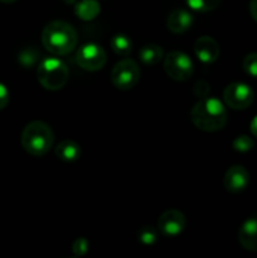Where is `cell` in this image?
I'll return each mask as SVG.
<instances>
[{
	"mask_svg": "<svg viewBox=\"0 0 257 258\" xmlns=\"http://www.w3.org/2000/svg\"><path fill=\"white\" fill-rule=\"evenodd\" d=\"M140 59L143 60L145 64L154 66L156 63H159L163 58V49H161L160 45L156 44H146L144 47H141L140 52Z\"/></svg>",
	"mask_w": 257,
	"mask_h": 258,
	"instance_id": "e0dca14e",
	"label": "cell"
},
{
	"mask_svg": "<svg viewBox=\"0 0 257 258\" xmlns=\"http://www.w3.org/2000/svg\"><path fill=\"white\" fill-rule=\"evenodd\" d=\"M238 242L247 251H257V217L243 222L238 231Z\"/></svg>",
	"mask_w": 257,
	"mask_h": 258,
	"instance_id": "7c38bea8",
	"label": "cell"
},
{
	"mask_svg": "<svg viewBox=\"0 0 257 258\" xmlns=\"http://www.w3.org/2000/svg\"><path fill=\"white\" fill-rule=\"evenodd\" d=\"M2 3H5V4H12V3L17 2V0H0Z\"/></svg>",
	"mask_w": 257,
	"mask_h": 258,
	"instance_id": "4316f807",
	"label": "cell"
},
{
	"mask_svg": "<svg viewBox=\"0 0 257 258\" xmlns=\"http://www.w3.org/2000/svg\"><path fill=\"white\" fill-rule=\"evenodd\" d=\"M111 49L121 57H127L133 50V42L125 34H115L110 40Z\"/></svg>",
	"mask_w": 257,
	"mask_h": 258,
	"instance_id": "2e32d148",
	"label": "cell"
},
{
	"mask_svg": "<svg viewBox=\"0 0 257 258\" xmlns=\"http://www.w3.org/2000/svg\"><path fill=\"white\" fill-rule=\"evenodd\" d=\"M70 71L66 63L58 58H45L38 64V82L49 91H58L68 82Z\"/></svg>",
	"mask_w": 257,
	"mask_h": 258,
	"instance_id": "277c9868",
	"label": "cell"
},
{
	"mask_svg": "<svg viewBox=\"0 0 257 258\" xmlns=\"http://www.w3.org/2000/svg\"><path fill=\"white\" fill-rule=\"evenodd\" d=\"M185 216L176 209H168L158 219L159 232L165 237H176L185 228Z\"/></svg>",
	"mask_w": 257,
	"mask_h": 258,
	"instance_id": "9c48e42d",
	"label": "cell"
},
{
	"mask_svg": "<svg viewBox=\"0 0 257 258\" xmlns=\"http://www.w3.org/2000/svg\"><path fill=\"white\" fill-rule=\"evenodd\" d=\"M140 78V68L135 60L123 58L115 64L111 71V81L118 90H130Z\"/></svg>",
	"mask_w": 257,
	"mask_h": 258,
	"instance_id": "5b68a950",
	"label": "cell"
},
{
	"mask_svg": "<svg viewBox=\"0 0 257 258\" xmlns=\"http://www.w3.org/2000/svg\"><path fill=\"white\" fill-rule=\"evenodd\" d=\"M191 24H193V15L186 12L185 9H174L169 14L168 20H166L168 29L175 34H181V33L186 32L188 29H190Z\"/></svg>",
	"mask_w": 257,
	"mask_h": 258,
	"instance_id": "4fadbf2b",
	"label": "cell"
},
{
	"mask_svg": "<svg viewBox=\"0 0 257 258\" xmlns=\"http://www.w3.org/2000/svg\"><path fill=\"white\" fill-rule=\"evenodd\" d=\"M100 12L101 8L97 0H81L75 7L76 15L86 22L95 19L96 17H98Z\"/></svg>",
	"mask_w": 257,
	"mask_h": 258,
	"instance_id": "9a60e30c",
	"label": "cell"
},
{
	"mask_svg": "<svg viewBox=\"0 0 257 258\" xmlns=\"http://www.w3.org/2000/svg\"><path fill=\"white\" fill-rule=\"evenodd\" d=\"M54 135L52 128L43 121H32L22 133V145L33 156H42L52 148Z\"/></svg>",
	"mask_w": 257,
	"mask_h": 258,
	"instance_id": "3957f363",
	"label": "cell"
},
{
	"mask_svg": "<svg viewBox=\"0 0 257 258\" xmlns=\"http://www.w3.org/2000/svg\"><path fill=\"white\" fill-rule=\"evenodd\" d=\"M42 43L52 54L65 55L75 50L78 43L75 28L63 20H53L48 23L42 33Z\"/></svg>",
	"mask_w": 257,
	"mask_h": 258,
	"instance_id": "7a4b0ae2",
	"label": "cell"
},
{
	"mask_svg": "<svg viewBox=\"0 0 257 258\" xmlns=\"http://www.w3.org/2000/svg\"><path fill=\"white\" fill-rule=\"evenodd\" d=\"M190 120L199 130L214 133L223 128L226 125V107L217 98L204 97L193 106L190 111Z\"/></svg>",
	"mask_w": 257,
	"mask_h": 258,
	"instance_id": "6da1fadb",
	"label": "cell"
},
{
	"mask_svg": "<svg viewBox=\"0 0 257 258\" xmlns=\"http://www.w3.org/2000/svg\"><path fill=\"white\" fill-rule=\"evenodd\" d=\"M39 55V52L34 49H25L24 52L20 53L19 55V62L22 63L25 67H30L32 64H34L35 60H37V57Z\"/></svg>",
	"mask_w": 257,
	"mask_h": 258,
	"instance_id": "603a6c76",
	"label": "cell"
},
{
	"mask_svg": "<svg viewBox=\"0 0 257 258\" xmlns=\"http://www.w3.org/2000/svg\"><path fill=\"white\" fill-rule=\"evenodd\" d=\"M186 4L193 10L199 13H207L216 9L221 0H185Z\"/></svg>",
	"mask_w": 257,
	"mask_h": 258,
	"instance_id": "ac0fdd59",
	"label": "cell"
},
{
	"mask_svg": "<svg viewBox=\"0 0 257 258\" xmlns=\"http://www.w3.org/2000/svg\"><path fill=\"white\" fill-rule=\"evenodd\" d=\"M249 127H251L252 135H253L254 138H257V115L254 116L253 118H252L251 125H249Z\"/></svg>",
	"mask_w": 257,
	"mask_h": 258,
	"instance_id": "484cf974",
	"label": "cell"
},
{
	"mask_svg": "<svg viewBox=\"0 0 257 258\" xmlns=\"http://www.w3.org/2000/svg\"><path fill=\"white\" fill-rule=\"evenodd\" d=\"M254 143L249 136L247 135H241L238 138L234 139L233 141V149L234 150L239 151V153H246V151H249L252 148H253Z\"/></svg>",
	"mask_w": 257,
	"mask_h": 258,
	"instance_id": "44dd1931",
	"label": "cell"
},
{
	"mask_svg": "<svg viewBox=\"0 0 257 258\" xmlns=\"http://www.w3.org/2000/svg\"><path fill=\"white\" fill-rule=\"evenodd\" d=\"M249 13H251L253 20L257 22V0H251V3H249Z\"/></svg>",
	"mask_w": 257,
	"mask_h": 258,
	"instance_id": "d4e9b609",
	"label": "cell"
},
{
	"mask_svg": "<svg viewBox=\"0 0 257 258\" xmlns=\"http://www.w3.org/2000/svg\"><path fill=\"white\" fill-rule=\"evenodd\" d=\"M88 248H90V243H88V241L85 237H80L72 244V252L77 257L85 256L88 252Z\"/></svg>",
	"mask_w": 257,
	"mask_h": 258,
	"instance_id": "7402d4cb",
	"label": "cell"
},
{
	"mask_svg": "<svg viewBox=\"0 0 257 258\" xmlns=\"http://www.w3.org/2000/svg\"><path fill=\"white\" fill-rule=\"evenodd\" d=\"M249 183V174L242 165H233L226 171L223 178L224 188L229 193L244 190Z\"/></svg>",
	"mask_w": 257,
	"mask_h": 258,
	"instance_id": "30bf717a",
	"label": "cell"
},
{
	"mask_svg": "<svg viewBox=\"0 0 257 258\" xmlns=\"http://www.w3.org/2000/svg\"><path fill=\"white\" fill-rule=\"evenodd\" d=\"M55 155L58 159L67 163H72L80 159L81 156V148L77 143L72 140H63L55 148Z\"/></svg>",
	"mask_w": 257,
	"mask_h": 258,
	"instance_id": "5bb4252c",
	"label": "cell"
},
{
	"mask_svg": "<svg viewBox=\"0 0 257 258\" xmlns=\"http://www.w3.org/2000/svg\"><path fill=\"white\" fill-rule=\"evenodd\" d=\"M164 70L171 80L184 82L191 77L194 67L191 59L185 53L174 50L166 54L164 59Z\"/></svg>",
	"mask_w": 257,
	"mask_h": 258,
	"instance_id": "8992f818",
	"label": "cell"
},
{
	"mask_svg": "<svg viewBox=\"0 0 257 258\" xmlns=\"http://www.w3.org/2000/svg\"><path fill=\"white\" fill-rule=\"evenodd\" d=\"M138 238L143 244L151 246V244L155 243L156 239H158V229L154 228V227L151 226L143 227V228L139 229Z\"/></svg>",
	"mask_w": 257,
	"mask_h": 258,
	"instance_id": "d6986e66",
	"label": "cell"
},
{
	"mask_svg": "<svg viewBox=\"0 0 257 258\" xmlns=\"http://www.w3.org/2000/svg\"><path fill=\"white\" fill-rule=\"evenodd\" d=\"M223 100L224 103L233 110H244L252 105L254 93L246 83L234 82L224 88Z\"/></svg>",
	"mask_w": 257,
	"mask_h": 258,
	"instance_id": "ba28073f",
	"label": "cell"
},
{
	"mask_svg": "<svg viewBox=\"0 0 257 258\" xmlns=\"http://www.w3.org/2000/svg\"><path fill=\"white\" fill-rule=\"evenodd\" d=\"M244 72L251 77L257 78V53H249L243 58L242 62Z\"/></svg>",
	"mask_w": 257,
	"mask_h": 258,
	"instance_id": "ffe728a7",
	"label": "cell"
},
{
	"mask_svg": "<svg viewBox=\"0 0 257 258\" xmlns=\"http://www.w3.org/2000/svg\"><path fill=\"white\" fill-rule=\"evenodd\" d=\"M194 53L201 62L208 64L213 63L219 57V47L213 38L203 35L194 43Z\"/></svg>",
	"mask_w": 257,
	"mask_h": 258,
	"instance_id": "8fae6325",
	"label": "cell"
},
{
	"mask_svg": "<svg viewBox=\"0 0 257 258\" xmlns=\"http://www.w3.org/2000/svg\"><path fill=\"white\" fill-rule=\"evenodd\" d=\"M76 59L82 70L88 71V72H96V71L102 70L103 66L106 64L107 57L101 45L95 44V43H87L78 49Z\"/></svg>",
	"mask_w": 257,
	"mask_h": 258,
	"instance_id": "52a82bcc",
	"label": "cell"
},
{
	"mask_svg": "<svg viewBox=\"0 0 257 258\" xmlns=\"http://www.w3.org/2000/svg\"><path fill=\"white\" fill-rule=\"evenodd\" d=\"M8 102H9V91L4 83L0 82V110L7 107Z\"/></svg>",
	"mask_w": 257,
	"mask_h": 258,
	"instance_id": "cb8c5ba5",
	"label": "cell"
}]
</instances>
